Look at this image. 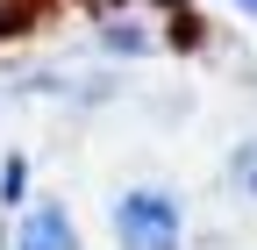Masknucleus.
<instances>
[{
	"mask_svg": "<svg viewBox=\"0 0 257 250\" xmlns=\"http://www.w3.org/2000/svg\"><path fill=\"white\" fill-rule=\"evenodd\" d=\"M114 243L121 250H179L186 243V200L172 186H128L114 200Z\"/></svg>",
	"mask_w": 257,
	"mask_h": 250,
	"instance_id": "obj_1",
	"label": "nucleus"
},
{
	"mask_svg": "<svg viewBox=\"0 0 257 250\" xmlns=\"http://www.w3.org/2000/svg\"><path fill=\"white\" fill-rule=\"evenodd\" d=\"M8 250H79V222L64 214V200H36L15 222V243Z\"/></svg>",
	"mask_w": 257,
	"mask_h": 250,
	"instance_id": "obj_2",
	"label": "nucleus"
},
{
	"mask_svg": "<svg viewBox=\"0 0 257 250\" xmlns=\"http://www.w3.org/2000/svg\"><path fill=\"white\" fill-rule=\"evenodd\" d=\"M0 200H22V158L0 165Z\"/></svg>",
	"mask_w": 257,
	"mask_h": 250,
	"instance_id": "obj_3",
	"label": "nucleus"
},
{
	"mask_svg": "<svg viewBox=\"0 0 257 250\" xmlns=\"http://www.w3.org/2000/svg\"><path fill=\"white\" fill-rule=\"evenodd\" d=\"M236 8H257V0H236Z\"/></svg>",
	"mask_w": 257,
	"mask_h": 250,
	"instance_id": "obj_4",
	"label": "nucleus"
}]
</instances>
